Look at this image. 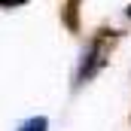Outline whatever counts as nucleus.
<instances>
[{"label":"nucleus","mask_w":131,"mask_h":131,"mask_svg":"<svg viewBox=\"0 0 131 131\" xmlns=\"http://www.w3.org/2000/svg\"><path fill=\"white\" fill-rule=\"evenodd\" d=\"M18 131H46V119H43V116H37V119H28V122H25Z\"/></svg>","instance_id":"obj_2"},{"label":"nucleus","mask_w":131,"mask_h":131,"mask_svg":"<svg viewBox=\"0 0 131 131\" xmlns=\"http://www.w3.org/2000/svg\"><path fill=\"white\" fill-rule=\"evenodd\" d=\"M18 3H25V0H0V6H3V9H9V6H18Z\"/></svg>","instance_id":"obj_3"},{"label":"nucleus","mask_w":131,"mask_h":131,"mask_svg":"<svg viewBox=\"0 0 131 131\" xmlns=\"http://www.w3.org/2000/svg\"><path fill=\"white\" fill-rule=\"evenodd\" d=\"M128 15H131V9H128Z\"/></svg>","instance_id":"obj_4"},{"label":"nucleus","mask_w":131,"mask_h":131,"mask_svg":"<svg viewBox=\"0 0 131 131\" xmlns=\"http://www.w3.org/2000/svg\"><path fill=\"white\" fill-rule=\"evenodd\" d=\"M104 61H107V46H104V43H92V46L85 49L82 61H79V70H76V85L89 82L101 67H104Z\"/></svg>","instance_id":"obj_1"}]
</instances>
